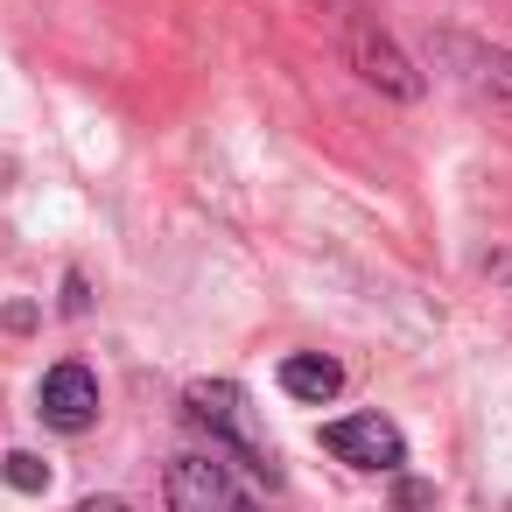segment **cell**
Instances as JSON below:
<instances>
[{
  "mask_svg": "<svg viewBox=\"0 0 512 512\" xmlns=\"http://www.w3.org/2000/svg\"><path fill=\"white\" fill-rule=\"evenodd\" d=\"M330 36H337V57H344L372 92H386V99H400V106L421 99V71L407 64V50L358 8V0H330Z\"/></svg>",
  "mask_w": 512,
  "mask_h": 512,
  "instance_id": "obj_1",
  "label": "cell"
},
{
  "mask_svg": "<svg viewBox=\"0 0 512 512\" xmlns=\"http://www.w3.org/2000/svg\"><path fill=\"white\" fill-rule=\"evenodd\" d=\"M183 414H190L197 428H211V442H225L253 477H267V484H274V442H267V428H260L253 400H246L232 379H197V386L183 393Z\"/></svg>",
  "mask_w": 512,
  "mask_h": 512,
  "instance_id": "obj_2",
  "label": "cell"
},
{
  "mask_svg": "<svg viewBox=\"0 0 512 512\" xmlns=\"http://www.w3.org/2000/svg\"><path fill=\"white\" fill-rule=\"evenodd\" d=\"M428 64H442L463 92L491 99V106H512V50L484 43V36H463V29H428L421 36Z\"/></svg>",
  "mask_w": 512,
  "mask_h": 512,
  "instance_id": "obj_3",
  "label": "cell"
},
{
  "mask_svg": "<svg viewBox=\"0 0 512 512\" xmlns=\"http://www.w3.org/2000/svg\"><path fill=\"white\" fill-rule=\"evenodd\" d=\"M162 498H169V512H260L253 491L218 456H176L162 477Z\"/></svg>",
  "mask_w": 512,
  "mask_h": 512,
  "instance_id": "obj_4",
  "label": "cell"
},
{
  "mask_svg": "<svg viewBox=\"0 0 512 512\" xmlns=\"http://www.w3.org/2000/svg\"><path fill=\"white\" fill-rule=\"evenodd\" d=\"M323 449H330L337 463L379 470V477H393V470L407 463V435H400L386 414H344V421H330V428H323Z\"/></svg>",
  "mask_w": 512,
  "mask_h": 512,
  "instance_id": "obj_5",
  "label": "cell"
},
{
  "mask_svg": "<svg viewBox=\"0 0 512 512\" xmlns=\"http://www.w3.org/2000/svg\"><path fill=\"white\" fill-rule=\"evenodd\" d=\"M36 414H43V428H57V435H85V428L99 421V379H92L85 365H50L43 386H36Z\"/></svg>",
  "mask_w": 512,
  "mask_h": 512,
  "instance_id": "obj_6",
  "label": "cell"
},
{
  "mask_svg": "<svg viewBox=\"0 0 512 512\" xmlns=\"http://www.w3.org/2000/svg\"><path fill=\"white\" fill-rule=\"evenodd\" d=\"M281 393H288V400L323 407V400H337V393H344V365H337V358H323V351H295V358H281Z\"/></svg>",
  "mask_w": 512,
  "mask_h": 512,
  "instance_id": "obj_7",
  "label": "cell"
},
{
  "mask_svg": "<svg viewBox=\"0 0 512 512\" xmlns=\"http://www.w3.org/2000/svg\"><path fill=\"white\" fill-rule=\"evenodd\" d=\"M0 477H8L15 491H43L50 484V463L36 449H8V456H0Z\"/></svg>",
  "mask_w": 512,
  "mask_h": 512,
  "instance_id": "obj_8",
  "label": "cell"
},
{
  "mask_svg": "<svg viewBox=\"0 0 512 512\" xmlns=\"http://www.w3.org/2000/svg\"><path fill=\"white\" fill-rule=\"evenodd\" d=\"M484 281L512 295V246H498V253H484Z\"/></svg>",
  "mask_w": 512,
  "mask_h": 512,
  "instance_id": "obj_9",
  "label": "cell"
},
{
  "mask_svg": "<svg viewBox=\"0 0 512 512\" xmlns=\"http://www.w3.org/2000/svg\"><path fill=\"white\" fill-rule=\"evenodd\" d=\"M92 295H85V274H64V316H85Z\"/></svg>",
  "mask_w": 512,
  "mask_h": 512,
  "instance_id": "obj_10",
  "label": "cell"
},
{
  "mask_svg": "<svg viewBox=\"0 0 512 512\" xmlns=\"http://www.w3.org/2000/svg\"><path fill=\"white\" fill-rule=\"evenodd\" d=\"M393 498H400V512H435V491L428 484H400Z\"/></svg>",
  "mask_w": 512,
  "mask_h": 512,
  "instance_id": "obj_11",
  "label": "cell"
},
{
  "mask_svg": "<svg viewBox=\"0 0 512 512\" xmlns=\"http://www.w3.org/2000/svg\"><path fill=\"white\" fill-rule=\"evenodd\" d=\"M71 512H127V498H78Z\"/></svg>",
  "mask_w": 512,
  "mask_h": 512,
  "instance_id": "obj_12",
  "label": "cell"
}]
</instances>
